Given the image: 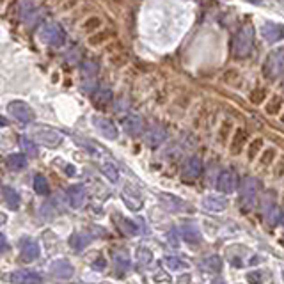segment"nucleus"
I'll return each instance as SVG.
<instances>
[{"label": "nucleus", "instance_id": "obj_1", "mask_svg": "<svg viewBox=\"0 0 284 284\" xmlns=\"http://www.w3.org/2000/svg\"><path fill=\"white\" fill-rule=\"evenodd\" d=\"M254 45V27L252 25H243L234 36L233 52L238 59H245L250 54Z\"/></svg>", "mask_w": 284, "mask_h": 284}, {"label": "nucleus", "instance_id": "obj_2", "mask_svg": "<svg viewBox=\"0 0 284 284\" xmlns=\"http://www.w3.org/2000/svg\"><path fill=\"white\" fill-rule=\"evenodd\" d=\"M284 73V50H273L263 64V75L268 80H277Z\"/></svg>", "mask_w": 284, "mask_h": 284}, {"label": "nucleus", "instance_id": "obj_3", "mask_svg": "<svg viewBox=\"0 0 284 284\" xmlns=\"http://www.w3.org/2000/svg\"><path fill=\"white\" fill-rule=\"evenodd\" d=\"M31 137L38 144L47 146V148H57V146L63 142L61 133L48 128V126H34V128L31 130Z\"/></svg>", "mask_w": 284, "mask_h": 284}, {"label": "nucleus", "instance_id": "obj_4", "mask_svg": "<svg viewBox=\"0 0 284 284\" xmlns=\"http://www.w3.org/2000/svg\"><path fill=\"white\" fill-rule=\"evenodd\" d=\"M257 188H259V183H257V179L252 178V176H245V178L241 179L240 202H241V208H243V210H250V208L254 206Z\"/></svg>", "mask_w": 284, "mask_h": 284}, {"label": "nucleus", "instance_id": "obj_5", "mask_svg": "<svg viewBox=\"0 0 284 284\" xmlns=\"http://www.w3.org/2000/svg\"><path fill=\"white\" fill-rule=\"evenodd\" d=\"M39 36L43 41H47L48 45H54V47H61L66 41V31L59 24H47L41 31H39Z\"/></svg>", "mask_w": 284, "mask_h": 284}, {"label": "nucleus", "instance_id": "obj_6", "mask_svg": "<svg viewBox=\"0 0 284 284\" xmlns=\"http://www.w3.org/2000/svg\"><path fill=\"white\" fill-rule=\"evenodd\" d=\"M217 188L222 194H233L238 188V176L233 169H224V171L218 172L217 178Z\"/></svg>", "mask_w": 284, "mask_h": 284}, {"label": "nucleus", "instance_id": "obj_7", "mask_svg": "<svg viewBox=\"0 0 284 284\" xmlns=\"http://www.w3.org/2000/svg\"><path fill=\"white\" fill-rule=\"evenodd\" d=\"M8 112L20 123H31L34 119V110L25 101H11L8 105Z\"/></svg>", "mask_w": 284, "mask_h": 284}, {"label": "nucleus", "instance_id": "obj_8", "mask_svg": "<svg viewBox=\"0 0 284 284\" xmlns=\"http://www.w3.org/2000/svg\"><path fill=\"white\" fill-rule=\"evenodd\" d=\"M261 36L268 43H277L284 38V25L275 24V22H265L261 25Z\"/></svg>", "mask_w": 284, "mask_h": 284}, {"label": "nucleus", "instance_id": "obj_9", "mask_svg": "<svg viewBox=\"0 0 284 284\" xmlns=\"http://www.w3.org/2000/svg\"><path fill=\"white\" fill-rule=\"evenodd\" d=\"M93 125L96 126V130L101 133V135L105 137V139H109V140H116L117 135H119V132H117V126L114 125L110 119H107V117L96 116L93 119Z\"/></svg>", "mask_w": 284, "mask_h": 284}, {"label": "nucleus", "instance_id": "obj_10", "mask_svg": "<svg viewBox=\"0 0 284 284\" xmlns=\"http://www.w3.org/2000/svg\"><path fill=\"white\" fill-rule=\"evenodd\" d=\"M18 11H20V18L24 20V22H27L29 25H34L36 22H38L39 11L36 9L32 0H20Z\"/></svg>", "mask_w": 284, "mask_h": 284}, {"label": "nucleus", "instance_id": "obj_11", "mask_svg": "<svg viewBox=\"0 0 284 284\" xmlns=\"http://www.w3.org/2000/svg\"><path fill=\"white\" fill-rule=\"evenodd\" d=\"M123 130L128 135H139V133L144 132V121H142V117L139 114H128L123 119Z\"/></svg>", "mask_w": 284, "mask_h": 284}, {"label": "nucleus", "instance_id": "obj_12", "mask_svg": "<svg viewBox=\"0 0 284 284\" xmlns=\"http://www.w3.org/2000/svg\"><path fill=\"white\" fill-rule=\"evenodd\" d=\"M11 282L15 284H41L43 282V277L39 275L38 272H31V270H18V272L11 273Z\"/></svg>", "mask_w": 284, "mask_h": 284}, {"label": "nucleus", "instance_id": "obj_13", "mask_svg": "<svg viewBox=\"0 0 284 284\" xmlns=\"http://www.w3.org/2000/svg\"><path fill=\"white\" fill-rule=\"evenodd\" d=\"M167 137V132L162 125H153L151 128L146 132V142H148L149 148H158L162 142Z\"/></svg>", "mask_w": 284, "mask_h": 284}, {"label": "nucleus", "instance_id": "obj_14", "mask_svg": "<svg viewBox=\"0 0 284 284\" xmlns=\"http://www.w3.org/2000/svg\"><path fill=\"white\" fill-rule=\"evenodd\" d=\"M202 208L208 211H224L227 208V199L222 195H204L202 197Z\"/></svg>", "mask_w": 284, "mask_h": 284}, {"label": "nucleus", "instance_id": "obj_15", "mask_svg": "<svg viewBox=\"0 0 284 284\" xmlns=\"http://www.w3.org/2000/svg\"><path fill=\"white\" fill-rule=\"evenodd\" d=\"M112 100H114V94L109 87H100V89H96L93 93V103L98 109H107V107L112 103Z\"/></svg>", "mask_w": 284, "mask_h": 284}, {"label": "nucleus", "instance_id": "obj_16", "mask_svg": "<svg viewBox=\"0 0 284 284\" xmlns=\"http://www.w3.org/2000/svg\"><path fill=\"white\" fill-rule=\"evenodd\" d=\"M202 169H204V165H202L201 158H197V156H190V158L185 160L183 174L187 176V178H199V176L202 174Z\"/></svg>", "mask_w": 284, "mask_h": 284}, {"label": "nucleus", "instance_id": "obj_17", "mask_svg": "<svg viewBox=\"0 0 284 284\" xmlns=\"http://www.w3.org/2000/svg\"><path fill=\"white\" fill-rule=\"evenodd\" d=\"M181 238H183L187 243H190V245H197V243H201V240H202L201 231H199L195 226H183L181 227Z\"/></svg>", "mask_w": 284, "mask_h": 284}, {"label": "nucleus", "instance_id": "obj_18", "mask_svg": "<svg viewBox=\"0 0 284 284\" xmlns=\"http://www.w3.org/2000/svg\"><path fill=\"white\" fill-rule=\"evenodd\" d=\"M98 71H100V63H98L96 59H86L82 63V77L89 78V80H94V77L98 75Z\"/></svg>", "mask_w": 284, "mask_h": 284}, {"label": "nucleus", "instance_id": "obj_19", "mask_svg": "<svg viewBox=\"0 0 284 284\" xmlns=\"http://www.w3.org/2000/svg\"><path fill=\"white\" fill-rule=\"evenodd\" d=\"M160 201H162V204H164L167 210H172V211H179L183 210V201L179 197H176V195H171V194H160Z\"/></svg>", "mask_w": 284, "mask_h": 284}, {"label": "nucleus", "instance_id": "obj_20", "mask_svg": "<svg viewBox=\"0 0 284 284\" xmlns=\"http://www.w3.org/2000/svg\"><path fill=\"white\" fill-rule=\"evenodd\" d=\"M245 142H247V132L243 128H236V132L233 135V142H231V153L238 155L241 151V148L245 146Z\"/></svg>", "mask_w": 284, "mask_h": 284}, {"label": "nucleus", "instance_id": "obj_21", "mask_svg": "<svg viewBox=\"0 0 284 284\" xmlns=\"http://www.w3.org/2000/svg\"><path fill=\"white\" fill-rule=\"evenodd\" d=\"M68 195H70L71 206L75 208H80L84 204V201H86V190H84V187H80V185L71 187L70 190H68Z\"/></svg>", "mask_w": 284, "mask_h": 284}, {"label": "nucleus", "instance_id": "obj_22", "mask_svg": "<svg viewBox=\"0 0 284 284\" xmlns=\"http://www.w3.org/2000/svg\"><path fill=\"white\" fill-rule=\"evenodd\" d=\"M6 165L13 171H22V169L27 167V156L22 155V153H15V155H9L6 160Z\"/></svg>", "mask_w": 284, "mask_h": 284}, {"label": "nucleus", "instance_id": "obj_23", "mask_svg": "<svg viewBox=\"0 0 284 284\" xmlns=\"http://www.w3.org/2000/svg\"><path fill=\"white\" fill-rule=\"evenodd\" d=\"M22 256L25 257V259H36V257L39 256V247L36 241L32 240H24V245H22Z\"/></svg>", "mask_w": 284, "mask_h": 284}, {"label": "nucleus", "instance_id": "obj_24", "mask_svg": "<svg viewBox=\"0 0 284 284\" xmlns=\"http://www.w3.org/2000/svg\"><path fill=\"white\" fill-rule=\"evenodd\" d=\"M164 265L167 266L169 270H172V272H179V270L188 268V263H185L183 259H179V257H174V256L164 257Z\"/></svg>", "mask_w": 284, "mask_h": 284}, {"label": "nucleus", "instance_id": "obj_25", "mask_svg": "<svg viewBox=\"0 0 284 284\" xmlns=\"http://www.w3.org/2000/svg\"><path fill=\"white\" fill-rule=\"evenodd\" d=\"M202 268L210 273H218L222 270V259L218 256H210L202 261Z\"/></svg>", "mask_w": 284, "mask_h": 284}, {"label": "nucleus", "instance_id": "obj_26", "mask_svg": "<svg viewBox=\"0 0 284 284\" xmlns=\"http://www.w3.org/2000/svg\"><path fill=\"white\" fill-rule=\"evenodd\" d=\"M52 270H54L55 275L63 277V279H68V277H71V273H73V268H71V265L66 263V261H59V263H55V265L52 266Z\"/></svg>", "mask_w": 284, "mask_h": 284}, {"label": "nucleus", "instance_id": "obj_27", "mask_svg": "<svg viewBox=\"0 0 284 284\" xmlns=\"http://www.w3.org/2000/svg\"><path fill=\"white\" fill-rule=\"evenodd\" d=\"M101 172H103L105 178L109 179V181H112V183H116L117 179H119V171H117L116 165L110 164V162H103V164H101Z\"/></svg>", "mask_w": 284, "mask_h": 284}, {"label": "nucleus", "instance_id": "obj_28", "mask_svg": "<svg viewBox=\"0 0 284 284\" xmlns=\"http://www.w3.org/2000/svg\"><path fill=\"white\" fill-rule=\"evenodd\" d=\"M2 195H4L6 202H8V204L13 208V210H16V208L20 206V197H18V194H16V192L13 190L11 187H4V188H2Z\"/></svg>", "mask_w": 284, "mask_h": 284}, {"label": "nucleus", "instance_id": "obj_29", "mask_svg": "<svg viewBox=\"0 0 284 284\" xmlns=\"http://www.w3.org/2000/svg\"><path fill=\"white\" fill-rule=\"evenodd\" d=\"M117 226H119L121 231H125L126 234H130V236H133V234L139 233V229H137V226L133 224L132 220H128V218H123V217H117L116 218Z\"/></svg>", "mask_w": 284, "mask_h": 284}, {"label": "nucleus", "instance_id": "obj_30", "mask_svg": "<svg viewBox=\"0 0 284 284\" xmlns=\"http://www.w3.org/2000/svg\"><path fill=\"white\" fill-rule=\"evenodd\" d=\"M114 259H116V266L119 270H128L130 257H128V252H126V250H117V252L114 254Z\"/></svg>", "mask_w": 284, "mask_h": 284}, {"label": "nucleus", "instance_id": "obj_31", "mask_svg": "<svg viewBox=\"0 0 284 284\" xmlns=\"http://www.w3.org/2000/svg\"><path fill=\"white\" fill-rule=\"evenodd\" d=\"M110 36H112V32H110V31H100V32H96V34H93L89 38V45H93V47L103 45V43H107V41H109Z\"/></svg>", "mask_w": 284, "mask_h": 284}, {"label": "nucleus", "instance_id": "obj_32", "mask_svg": "<svg viewBox=\"0 0 284 284\" xmlns=\"http://www.w3.org/2000/svg\"><path fill=\"white\" fill-rule=\"evenodd\" d=\"M266 112L270 114V116H275V114L280 112V109H282V100H280L279 96H273L272 100L266 103Z\"/></svg>", "mask_w": 284, "mask_h": 284}, {"label": "nucleus", "instance_id": "obj_33", "mask_svg": "<svg viewBox=\"0 0 284 284\" xmlns=\"http://www.w3.org/2000/svg\"><path fill=\"white\" fill-rule=\"evenodd\" d=\"M137 259H139L140 265H149L153 259V254L149 249H146V247H140L139 250H137Z\"/></svg>", "mask_w": 284, "mask_h": 284}, {"label": "nucleus", "instance_id": "obj_34", "mask_svg": "<svg viewBox=\"0 0 284 284\" xmlns=\"http://www.w3.org/2000/svg\"><path fill=\"white\" fill-rule=\"evenodd\" d=\"M34 188H36V192L38 194H47L48 192V181H47V178L45 176H36L34 178Z\"/></svg>", "mask_w": 284, "mask_h": 284}, {"label": "nucleus", "instance_id": "obj_35", "mask_svg": "<svg viewBox=\"0 0 284 284\" xmlns=\"http://www.w3.org/2000/svg\"><path fill=\"white\" fill-rule=\"evenodd\" d=\"M250 101L252 103H256V105H259V103H263V100L266 98V89H263V87H257V89H254L252 93H250Z\"/></svg>", "mask_w": 284, "mask_h": 284}, {"label": "nucleus", "instance_id": "obj_36", "mask_svg": "<svg viewBox=\"0 0 284 284\" xmlns=\"http://www.w3.org/2000/svg\"><path fill=\"white\" fill-rule=\"evenodd\" d=\"M261 148H263V139H254L252 142H250V146H249V151H247V155H249V160L256 158V155L259 153Z\"/></svg>", "mask_w": 284, "mask_h": 284}, {"label": "nucleus", "instance_id": "obj_37", "mask_svg": "<svg viewBox=\"0 0 284 284\" xmlns=\"http://www.w3.org/2000/svg\"><path fill=\"white\" fill-rule=\"evenodd\" d=\"M84 29H86L87 32H93V31H96V29H101V20L98 18V16H91L89 20H86Z\"/></svg>", "mask_w": 284, "mask_h": 284}, {"label": "nucleus", "instance_id": "obj_38", "mask_svg": "<svg viewBox=\"0 0 284 284\" xmlns=\"http://www.w3.org/2000/svg\"><path fill=\"white\" fill-rule=\"evenodd\" d=\"M86 236L84 234H80V233H77L75 236H71V247L73 249H77V250H82L84 249V245H86Z\"/></svg>", "mask_w": 284, "mask_h": 284}, {"label": "nucleus", "instance_id": "obj_39", "mask_svg": "<svg viewBox=\"0 0 284 284\" xmlns=\"http://www.w3.org/2000/svg\"><path fill=\"white\" fill-rule=\"evenodd\" d=\"M273 158H275V151L273 149H265V153L261 156V165H270Z\"/></svg>", "mask_w": 284, "mask_h": 284}, {"label": "nucleus", "instance_id": "obj_40", "mask_svg": "<svg viewBox=\"0 0 284 284\" xmlns=\"http://www.w3.org/2000/svg\"><path fill=\"white\" fill-rule=\"evenodd\" d=\"M265 218H266V220L270 222V224H275V222H277V220H279V218H280V210H279V208L275 206V208H273L272 211H268V213L265 215Z\"/></svg>", "mask_w": 284, "mask_h": 284}, {"label": "nucleus", "instance_id": "obj_41", "mask_svg": "<svg viewBox=\"0 0 284 284\" xmlns=\"http://www.w3.org/2000/svg\"><path fill=\"white\" fill-rule=\"evenodd\" d=\"M247 280H249L250 284H261L263 282V273L261 272H250L249 275H247Z\"/></svg>", "mask_w": 284, "mask_h": 284}, {"label": "nucleus", "instance_id": "obj_42", "mask_svg": "<svg viewBox=\"0 0 284 284\" xmlns=\"http://www.w3.org/2000/svg\"><path fill=\"white\" fill-rule=\"evenodd\" d=\"M77 4H78V0H64V2L59 4V9H61V11H70V9H73Z\"/></svg>", "mask_w": 284, "mask_h": 284}, {"label": "nucleus", "instance_id": "obj_43", "mask_svg": "<svg viewBox=\"0 0 284 284\" xmlns=\"http://www.w3.org/2000/svg\"><path fill=\"white\" fill-rule=\"evenodd\" d=\"M275 174L277 176H284V156H280L279 164H277V167H275Z\"/></svg>", "mask_w": 284, "mask_h": 284}, {"label": "nucleus", "instance_id": "obj_44", "mask_svg": "<svg viewBox=\"0 0 284 284\" xmlns=\"http://www.w3.org/2000/svg\"><path fill=\"white\" fill-rule=\"evenodd\" d=\"M22 144H24V148L27 149L29 153H32V155H36V149H34V144H31V142H27L25 139H22Z\"/></svg>", "mask_w": 284, "mask_h": 284}, {"label": "nucleus", "instance_id": "obj_45", "mask_svg": "<svg viewBox=\"0 0 284 284\" xmlns=\"http://www.w3.org/2000/svg\"><path fill=\"white\" fill-rule=\"evenodd\" d=\"M98 259H100V261H96V263H93V266H94V268H105V265H107V263H105V259H103V257H98Z\"/></svg>", "mask_w": 284, "mask_h": 284}, {"label": "nucleus", "instance_id": "obj_46", "mask_svg": "<svg viewBox=\"0 0 284 284\" xmlns=\"http://www.w3.org/2000/svg\"><path fill=\"white\" fill-rule=\"evenodd\" d=\"M6 249H8V241H6V238L0 234V252H2V250H6Z\"/></svg>", "mask_w": 284, "mask_h": 284}, {"label": "nucleus", "instance_id": "obj_47", "mask_svg": "<svg viewBox=\"0 0 284 284\" xmlns=\"http://www.w3.org/2000/svg\"><path fill=\"white\" fill-rule=\"evenodd\" d=\"M4 126H8V119L0 117V128H4Z\"/></svg>", "mask_w": 284, "mask_h": 284}, {"label": "nucleus", "instance_id": "obj_48", "mask_svg": "<svg viewBox=\"0 0 284 284\" xmlns=\"http://www.w3.org/2000/svg\"><path fill=\"white\" fill-rule=\"evenodd\" d=\"M50 4H61V2H64V0H48Z\"/></svg>", "mask_w": 284, "mask_h": 284}, {"label": "nucleus", "instance_id": "obj_49", "mask_svg": "<svg viewBox=\"0 0 284 284\" xmlns=\"http://www.w3.org/2000/svg\"><path fill=\"white\" fill-rule=\"evenodd\" d=\"M6 220V217H4V215H2V213H0V224H2V222H4Z\"/></svg>", "mask_w": 284, "mask_h": 284}, {"label": "nucleus", "instance_id": "obj_50", "mask_svg": "<svg viewBox=\"0 0 284 284\" xmlns=\"http://www.w3.org/2000/svg\"><path fill=\"white\" fill-rule=\"evenodd\" d=\"M249 2H252V4H259L261 0H249Z\"/></svg>", "mask_w": 284, "mask_h": 284}, {"label": "nucleus", "instance_id": "obj_51", "mask_svg": "<svg viewBox=\"0 0 284 284\" xmlns=\"http://www.w3.org/2000/svg\"><path fill=\"white\" fill-rule=\"evenodd\" d=\"M213 284H224V280H217V282H213Z\"/></svg>", "mask_w": 284, "mask_h": 284}, {"label": "nucleus", "instance_id": "obj_52", "mask_svg": "<svg viewBox=\"0 0 284 284\" xmlns=\"http://www.w3.org/2000/svg\"><path fill=\"white\" fill-rule=\"evenodd\" d=\"M284 75V73H282ZM282 89H284V78H282Z\"/></svg>", "mask_w": 284, "mask_h": 284}, {"label": "nucleus", "instance_id": "obj_53", "mask_svg": "<svg viewBox=\"0 0 284 284\" xmlns=\"http://www.w3.org/2000/svg\"><path fill=\"white\" fill-rule=\"evenodd\" d=\"M282 277H284V272H282Z\"/></svg>", "mask_w": 284, "mask_h": 284}]
</instances>
